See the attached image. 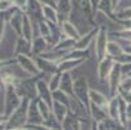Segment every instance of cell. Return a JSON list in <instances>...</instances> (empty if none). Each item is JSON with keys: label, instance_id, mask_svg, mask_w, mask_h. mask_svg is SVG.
<instances>
[{"label": "cell", "instance_id": "cell-1", "mask_svg": "<svg viewBox=\"0 0 131 130\" xmlns=\"http://www.w3.org/2000/svg\"><path fill=\"white\" fill-rule=\"evenodd\" d=\"M38 29H39V35L43 36V38L48 42L51 48L54 47L60 42V39L64 36L59 24L49 22V21L44 20V18H42V20L38 22Z\"/></svg>", "mask_w": 131, "mask_h": 130}, {"label": "cell", "instance_id": "cell-2", "mask_svg": "<svg viewBox=\"0 0 131 130\" xmlns=\"http://www.w3.org/2000/svg\"><path fill=\"white\" fill-rule=\"evenodd\" d=\"M30 100L24 99L21 105L7 120V129H21L27 125V109Z\"/></svg>", "mask_w": 131, "mask_h": 130}, {"label": "cell", "instance_id": "cell-3", "mask_svg": "<svg viewBox=\"0 0 131 130\" xmlns=\"http://www.w3.org/2000/svg\"><path fill=\"white\" fill-rule=\"evenodd\" d=\"M109 33L110 31L108 29L99 27L96 38H95V41H93V55H95L97 63L108 56L106 49H108V43H109V39H110Z\"/></svg>", "mask_w": 131, "mask_h": 130}, {"label": "cell", "instance_id": "cell-4", "mask_svg": "<svg viewBox=\"0 0 131 130\" xmlns=\"http://www.w3.org/2000/svg\"><path fill=\"white\" fill-rule=\"evenodd\" d=\"M90 90H91V87H90L86 77L81 76V77L74 79V87H73L74 98H75L87 111L90 108Z\"/></svg>", "mask_w": 131, "mask_h": 130}, {"label": "cell", "instance_id": "cell-5", "mask_svg": "<svg viewBox=\"0 0 131 130\" xmlns=\"http://www.w3.org/2000/svg\"><path fill=\"white\" fill-rule=\"evenodd\" d=\"M24 98L18 94L17 87L5 86V99H4V115L9 117L14 111L21 105Z\"/></svg>", "mask_w": 131, "mask_h": 130}, {"label": "cell", "instance_id": "cell-6", "mask_svg": "<svg viewBox=\"0 0 131 130\" xmlns=\"http://www.w3.org/2000/svg\"><path fill=\"white\" fill-rule=\"evenodd\" d=\"M39 78L36 77H31L26 81H21V83L18 85L17 91L24 99L27 100H34L38 99V88H36V82Z\"/></svg>", "mask_w": 131, "mask_h": 130}, {"label": "cell", "instance_id": "cell-7", "mask_svg": "<svg viewBox=\"0 0 131 130\" xmlns=\"http://www.w3.org/2000/svg\"><path fill=\"white\" fill-rule=\"evenodd\" d=\"M16 61L20 65V68L25 70L27 74H30L31 77L42 76V72L35 61V57H31L29 55H18V56H16Z\"/></svg>", "mask_w": 131, "mask_h": 130}, {"label": "cell", "instance_id": "cell-8", "mask_svg": "<svg viewBox=\"0 0 131 130\" xmlns=\"http://www.w3.org/2000/svg\"><path fill=\"white\" fill-rule=\"evenodd\" d=\"M116 65V61L113 60V57L110 56H106L105 59H103L101 61L97 63V69H96V74H97V79L100 83H108V79H109V76L112 70H113Z\"/></svg>", "mask_w": 131, "mask_h": 130}, {"label": "cell", "instance_id": "cell-9", "mask_svg": "<svg viewBox=\"0 0 131 130\" xmlns=\"http://www.w3.org/2000/svg\"><path fill=\"white\" fill-rule=\"evenodd\" d=\"M122 76H123V73H122L121 65L116 64L109 76V79H108V87H109L110 96H116L118 94V86H119V81H121Z\"/></svg>", "mask_w": 131, "mask_h": 130}, {"label": "cell", "instance_id": "cell-10", "mask_svg": "<svg viewBox=\"0 0 131 130\" xmlns=\"http://www.w3.org/2000/svg\"><path fill=\"white\" fill-rule=\"evenodd\" d=\"M97 30H99V27L95 26V27L90 29L88 31H86L84 34H82V36L75 42L74 48L75 49H90V47L93 44V41L96 38Z\"/></svg>", "mask_w": 131, "mask_h": 130}, {"label": "cell", "instance_id": "cell-11", "mask_svg": "<svg viewBox=\"0 0 131 130\" xmlns=\"http://www.w3.org/2000/svg\"><path fill=\"white\" fill-rule=\"evenodd\" d=\"M27 125H43V117L38 108V99L30 100L27 109Z\"/></svg>", "mask_w": 131, "mask_h": 130}, {"label": "cell", "instance_id": "cell-12", "mask_svg": "<svg viewBox=\"0 0 131 130\" xmlns=\"http://www.w3.org/2000/svg\"><path fill=\"white\" fill-rule=\"evenodd\" d=\"M60 27H61V31H62V35L66 36V38H70L73 41H78L81 36H82V33L79 31V29L77 27V25L71 22L70 20H65L59 24Z\"/></svg>", "mask_w": 131, "mask_h": 130}, {"label": "cell", "instance_id": "cell-13", "mask_svg": "<svg viewBox=\"0 0 131 130\" xmlns=\"http://www.w3.org/2000/svg\"><path fill=\"white\" fill-rule=\"evenodd\" d=\"M36 88H38V98L40 100H43L44 103H47L49 107H52L53 95H52V91L48 86V82L44 81L43 78H39L38 82H36Z\"/></svg>", "mask_w": 131, "mask_h": 130}, {"label": "cell", "instance_id": "cell-14", "mask_svg": "<svg viewBox=\"0 0 131 130\" xmlns=\"http://www.w3.org/2000/svg\"><path fill=\"white\" fill-rule=\"evenodd\" d=\"M86 61V59H62L57 63V69L60 73H71L73 70L81 68Z\"/></svg>", "mask_w": 131, "mask_h": 130}, {"label": "cell", "instance_id": "cell-15", "mask_svg": "<svg viewBox=\"0 0 131 130\" xmlns=\"http://www.w3.org/2000/svg\"><path fill=\"white\" fill-rule=\"evenodd\" d=\"M109 100H110V98H108L105 94L100 92L99 90H95V88H91L90 90V104L97 105V107H100V108H103V109L106 111L108 104H109Z\"/></svg>", "mask_w": 131, "mask_h": 130}, {"label": "cell", "instance_id": "cell-16", "mask_svg": "<svg viewBox=\"0 0 131 130\" xmlns=\"http://www.w3.org/2000/svg\"><path fill=\"white\" fill-rule=\"evenodd\" d=\"M31 48H32L34 57H36V56H42L43 53H46L47 51H49L51 49V46L48 44V42L43 38V36L38 35V36H35V38L32 39Z\"/></svg>", "mask_w": 131, "mask_h": 130}, {"label": "cell", "instance_id": "cell-17", "mask_svg": "<svg viewBox=\"0 0 131 130\" xmlns=\"http://www.w3.org/2000/svg\"><path fill=\"white\" fill-rule=\"evenodd\" d=\"M52 115L53 117L57 120L60 124H62V121L66 118V116L69 115V109H68V105L57 102V100H53L52 103Z\"/></svg>", "mask_w": 131, "mask_h": 130}, {"label": "cell", "instance_id": "cell-18", "mask_svg": "<svg viewBox=\"0 0 131 130\" xmlns=\"http://www.w3.org/2000/svg\"><path fill=\"white\" fill-rule=\"evenodd\" d=\"M35 61L38 64L39 69L42 73H49V74H53V73H57L59 69H57V63L54 61H51V60H47V59H43L40 56H36L35 57Z\"/></svg>", "mask_w": 131, "mask_h": 130}, {"label": "cell", "instance_id": "cell-19", "mask_svg": "<svg viewBox=\"0 0 131 130\" xmlns=\"http://www.w3.org/2000/svg\"><path fill=\"white\" fill-rule=\"evenodd\" d=\"M106 112H108V116L110 118L119 121V117H121V113H119V95L110 96V100H109V104H108V108H106Z\"/></svg>", "mask_w": 131, "mask_h": 130}, {"label": "cell", "instance_id": "cell-20", "mask_svg": "<svg viewBox=\"0 0 131 130\" xmlns=\"http://www.w3.org/2000/svg\"><path fill=\"white\" fill-rule=\"evenodd\" d=\"M18 55H32V48H31V42L25 39L24 36H18L16 48H14V56Z\"/></svg>", "mask_w": 131, "mask_h": 130}, {"label": "cell", "instance_id": "cell-21", "mask_svg": "<svg viewBox=\"0 0 131 130\" xmlns=\"http://www.w3.org/2000/svg\"><path fill=\"white\" fill-rule=\"evenodd\" d=\"M74 78L71 76V73H62V77H61V85H60V90L64 91L66 95L74 98Z\"/></svg>", "mask_w": 131, "mask_h": 130}, {"label": "cell", "instance_id": "cell-22", "mask_svg": "<svg viewBox=\"0 0 131 130\" xmlns=\"http://www.w3.org/2000/svg\"><path fill=\"white\" fill-rule=\"evenodd\" d=\"M97 126L100 130H126V127L119 121L110 118L109 116L105 117L103 121L97 122Z\"/></svg>", "mask_w": 131, "mask_h": 130}, {"label": "cell", "instance_id": "cell-23", "mask_svg": "<svg viewBox=\"0 0 131 130\" xmlns=\"http://www.w3.org/2000/svg\"><path fill=\"white\" fill-rule=\"evenodd\" d=\"M25 39H27L29 42H32L34 36V24L30 20V17L27 14H24V20H22V35Z\"/></svg>", "mask_w": 131, "mask_h": 130}, {"label": "cell", "instance_id": "cell-24", "mask_svg": "<svg viewBox=\"0 0 131 130\" xmlns=\"http://www.w3.org/2000/svg\"><path fill=\"white\" fill-rule=\"evenodd\" d=\"M42 8H43V5H42V3L39 2V0H29L27 7H26V12H29L31 17L38 18V22H39L42 18H43V16H42Z\"/></svg>", "mask_w": 131, "mask_h": 130}, {"label": "cell", "instance_id": "cell-25", "mask_svg": "<svg viewBox=\"0 0 131 130\" xmlns=\"http://www.w3.org/2000/svg\"><path fill=\"white\" fill-rule=\"evenodd\" d=\"M106 53L108 56L110 57H118L121 56L122 53H125V49L122 47V44L117 41V39H109V43H108V49H106Z\"/></svg>", "mask_w": 131, "mask_h": 130}, {"label": "cell", "instance_id": "cell-26", "mask_svg": "<svg viewBox=\"0 0 131 130\" xmlns=\"http://www.w3.org/2000/svg\"><path fill=\"white\" fill-rule=\"evenodd\" d=\"M61 130H81V118L69 113L61 124Z\"/></svg>", "mask_w": 131, "mask_h": 130}, {"label": "cell", "instance_id": "cell-27", "mask_svg": "<svg viewBox=\"0 0 131 130\" xmlns=\"http://www.w3.org/2000/svg\"><path fill=\"white\" fill-rule=\"evenodd\" d=\"M42 16L44 20L53 22V24H59V11L54 7H49V5H43L42 8Z\"/></svg>", "mask_w": 131, "mask_h": 130}, {"label": "cell", "instance_id": "cell-28", "mask_svg": "<svg viewBox=\"0 0 131 130\" xmlns=\"http://www.w3.org/2000/svg\"><path fill=\"white\" fill-rule=\"evenodd\" d=\"M88 113H90V117L92 121L95 122H100L103 121L105 117H108V113L106 111L97 107V105H93V104H90V108H88Z\"/></svg>", "mask_w": 131, "mask_h": 130}, {"label": "cell", "instance_id": "cell-29", "mask_svg": "<svg viewBox=\"0 0 131 130\" xmlns=\"http://www.w3.org/2000/svg\"><path fill=\"white\" fill-rule=\"evenodd\" d=\"M75 46V41H73L70 38H66V36H62L60 39V42L56 44L54 47H52L51 49L53 51H64V52H68V51H71Z\"/></svg>", "mask_w": 131, "mask_h": 130}, {"label": "cell", "instance_id": "cell-30", "mask_svg": "<svg viewBox=\"0 0 131 130\" xmlns=\"http://www.w3.org/2000/svg\"><path fill=\"white\" fill-rule=\"evenodd\" d=\"M97 12H100V13L105 14L106 17L114 20V11H113V5H112V0H100Z\"/></svg>", "mask_w": 131, "mask_h": 130}, {"label": "cell", "instance_id": "cell-31", "mask_svg": "<svg viewBox=\"0 0 131 130\" xmlns=\"http://www.w3.org/2000/svg\"><path fill=\"white\" fill-rule=\"evenodd\" d=\"M131 92V77L128 74H123L121 81H119V86H118V94L117 95H121V94H128Z\"/></svg>", "mask_w": 131, "mask_h": 130}, {"label": "cell", "instance_id": "cell-32", "mask_svg": "<svg viewBox=\"0 0 131 130\" xmlns=\"http://www.w3.org/2000/svg\"><path fill=\"white\" fill-rule=\"evenodd\" d=\"M61 77H62V73H60V72L51 74V77H49V79H48L47 82H48V86H49V88H51V91H52V92L60 90Z\"/></svg>", "mask_w": 131, "mask_h": 130}, {"label": "cell", "instance_id": "cell-33", "mask_svg": "<svg viewBox=\"0 0 131 130\" xmlns=\"http://www.w3.org/2000/svg\"><path fill=\"white\" fill-rule=\"evenodd\" d=\"M38 108H39V112H40V115L43 117V122L47 121L52 116V108L47 103H44L43 100H40L39 98H38Z\"/></svg>", "mask_w": 131, "mask_h": 130}, {"label": "cell", "instance_id": "cell-34", "mask_svg": "<svg viewBox=\"0 0 131 130\" xmlns=\"http://www.w3.org/2000/svg\"><path fill=\"white\" fill-rule=\"evenodd\" d=\"M22 20H24V14L18 13V14H14L10 20V25L13 26V29L17 31L18 35H22Z\"/></svg>", "mask_w": 131, "mask_h": 130}, {"label": "cell", "instance_id": "cell-35", "mask_svg": "<svg viewBox=\"0 0 131 130\" xmlns=\"http://www.w3.org/2000/svg\"><path fill=\"white\" fill-rule=\"evenodd\" d=\"M52 95H53V100H57V102H60V103H62L65 105H68L69 102H70V99H71V96L66 95L65 92L61 91V90H57V91L52 92Z\"/></svg>", "mask_w": 131, "mask_h": 130}, {"label": "cell", "instance_id": "cell-36", "mask_svg": "<svg viewBox=\"0 0 131 130\" xmlns=\"http://www.w3.org/2000/svg\"><path fill=\"white\" fill-rule=\"evenodd\" d=\"M113 60L116 61V64H119V65H128V64H131V55L127 53V52H125V53L121 55V56L114 57Z\"/></svg>", "mask_w": 131, "mask_h": 130}, {"label": "cell", "instance_id": "cell-37", "mask_svg": "<svg viewBox=\"0 0 131 130\" xmlns=\"http://www.w3.org/2000/svg\"><path fill=\"white\" fill-rule=\"evenodd\" d=\"M114 20H131V8H126L114 13Z\"/></svg>", "mask_w": 131, "mask_h": 130}, {"label": "cell", "instance_id": "cell-38", "mask_svg": "<svg viewBox=\"0 0 131 130\" xmlns=\"http://www.w3.org/2000/svg\"><path fill=\"white\" fill-rule=\"evenodd\" d=\"M100 0H90V4H91V9H92V16L95 17V14L97 13V7H99Z\"/></svg>", "mask_w": 131, "mask_h": 130}, {"label": "cell", "instance_id": "cell-39", "mask_svg": "<svg viewBox=\"0 0 131 130\" xmlns=\"http://www.w3.org/2000/svg\"><path fill=\"white\" fill-rule=\"evenodd\" d=\"M42 3V5H49V7H54L57 8V0H39Z\"/></svg>", "mask_w": 131, "mask_h": 130}, {"label": "cell", "instance_id": "cell-40", "mask_svg": "<svg viewBox=\"0 0 131 130\" xmlns=\"http://www.w3.org/2000/svg\"><path fill=\"white\" fill-rule=\"evenodd\" d=\"M26 126H31V125H26ZM31 127H34V129H36V130H54V129L47 127V126H44V125H34V126H31Z\"/></svg>", "mask_w": 131, "mask_h": 130}, {"label": "cell", "instance_id": "cell-41", "mask_svg": "<svg viewBox=\"0 0 131 130\" xmlns=\"http://www.w3.org/2000/svg\"><path fill=\"white\" fill-rule=\"evenodd\" d=\"M127 118H128V124L131 122V104L127 105Z\"/></svg>", "mask_w": 131, "mask_h": 130}, {"label": "cell", "instance_id": "cell-42", "mask_svg": "<svg viewBox=\"0 0 131 130\" xmlns=\"http://www.w3.org/2000/svg\"><path fill=\"white\" fill-rule=\"evenodd\" d=\"M121 3V0H112V5H113V11L118 7V4Z\"/></svg>", "mask_w": 131, "mask_h": 130}, {"label": "cell", "instance_id": "cell-43", "mask_svg": "<svg viewBox=\"0 0 131 130\" xmlns=\"http://www.w3.org/2000/svg\"><path fill=\"white\" fill-rule=\"evenodd\" d=\"M9 7V3L8 2H3V3H0V9H7Z\"/></svg>", "mask_w": 131, "mask_h": 130}, {"label": "cell", "instance_id": "cell-44", "mask_svg": "<svg viewBox=\"0 0 131 130\" xmlns=\"http://www.w3.org/2000/svg\"><path fill=\"white\" fill-rule=\"evenodd\" d=\"M91 130H100V129H99V126H97V122L92 121V124H91Z\"/></svg>", "mask_w": 131, "mask_h": 130}, {"label": "cell", "instance_id": "cell-45", "mask_svg": "<svg viewBox=\"0 0 131 130\" xmlns=\"http://www.w3.org/2000/svg\"><path fill=\"white\" fill-rule=\"evenodd\" d=\"M3 31H4V25L3 22H0V42H2V38H3Z\"/></svg>", "mask_w": 131, "mask_h": 130}, {"label": "cell", "instance_id": "cell-46", "mask_svg": "<svg viewBox=\"0 0 131 130\" xmlns=\"http://www.w3.org/2000/svg\"><path fill=\"white\" fill-rule=\"evenodd\" d=\"M127 130H131V122L128 124V127H127Z\"/></svg>", "mask_w": 131, "mask_h": 130}, {"label": "cell", "instance_id": "cell-47", "mask_svg": "<svg viewBox=\"0 0 131 130\" xmlns=\"http://www.w3.org/2000/svg\"><path fill=\"white\" fill-rule=\"evenodd\" d=\"M127 74H128V76H130V77H131V70H130V72H128V73H127Z\"/></svg>", "mask_w": 131, "mask_h": 130}]
</instances>
